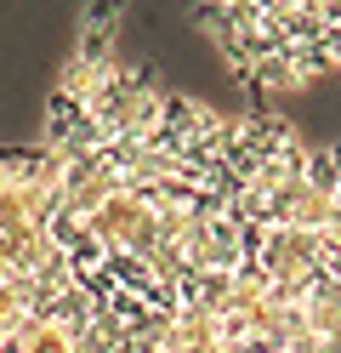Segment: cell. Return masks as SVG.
Here are the masks:
<instances>
[{
    "mask_svg": "<svg viewBox=\"0 0 341 353\" xmlns=\"http://www.w3.org/2000/svg\"><path fill=\"white\" fill-rule=\"evenodd\" d=\"M120 12H125V0H91V12H85V23H80V29L114 34V23H120Z\"/></svg>",
    "mask_w": 341,
    "mask_h": 353,
    "instance_id": "2",
    "label": "cell"
},
{
    "mask_svg": "<svg viewBox=\"0 0 341 353\" xmlns=\"http://www.w3.org/2000/svg\"><path fill=\"white\" fill-rule=\"evenodd\" d=\"M250 92H262V97H290V92H307V85L318 80V69H313V46H273L267 57H256L250 63Z\"/></svg>",
    "mask_w": 341,
    "mask_h": 353,
    "instance_id": "1",
    "label": "cell"
}]
</instances>
